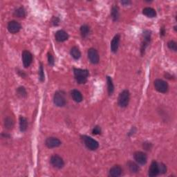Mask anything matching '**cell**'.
Masks as SVG:
<instances>
[{
  "instance_id": "obj_1",
  "label": "cell",
  "mask_w": 177,
  "mask_h": 177,
  "mask_svg": "<svg viewBox=\"0 0 177 177\" xmlns=\"http://www.w3.org/2000/svg\"><path fill=\"white\" fill-rule=\"evenodd\" d=\"M73 72L75 80L78 84H85L87 83V77L88 76V71L82 69H73Z\"/></svg>"
},
{
  "instance_id": "obj_2",
  "label": "cell",
  "mask_w": 177,
  "mask_h": 177,
  "mask_svg": "<svg viewBox=\"0 0 177 177\" xmlns=\"http://www.w3.org/2000/svg\"><path fill=\"white\" fill-rule=\"evenodd\" d=\"M82 139L85 143V146L90 150H96L98 148L99 144L96 140L92 139L91 137L88 136H82Z\"/></svg>"
},
{
  "instance_id": "obj_3",
  "label": "cell",
  "mask_w": 177,
  "mask_h": 177,
  "mask_svg": "<svg viewBox=\"0 0 177 177\" xmlns=\"http://www.w3.org/2000/svg\"><path fill=\"white\" fill-rule=\"evenodd\" d=\"M130 94L128 90H123L118 96V105L121 107H126L129 105Z\"/></svg>"
},
{
  "instance_id": "obj_4",
  "label": "cell",
  "mask_w": 177,
  "mask_h": 177,
  "mask_svg": "<svg viewBox=\"0 0 177 177\" xmlns=\"http://www.w3.org/2000/svg\"><path fill=\"white\" fill-rule=\"evenodd\" d=\"M53 102L56 106L64 107L66 105V100L64 92L57 91L55 93L53 96Z\"/></svg>"
},
{
  "instance_id": "obj_5",
  "label": "cell",
  "mask_w": 177,
  "mask_h": 177,
  "mask_svg": "<svg viewBox=\"0 0 177 177\" xmlns=\"http://www.w3.org/2000/svg\"><path fill=\"white\" fill-rule=\"evenodd\" d=\"M154 85L156 91H158L160 93H163V94H165V93L167 92L168 88H169L167 83L165 81L161 79L156 80L154 82Z\"/></svg>"
},
{
  "instance_id": "obj_6",
  "label": "cell",
  "mask_w": 177,
  "mask_h": 177,
  "mask_svg": "<svg viewBox=\"0 0 177 177\" xmlns=\"http://www.w3.org/2000/svg\"><path fill=\"white\" fill-rule=\"evenodd\" d=\"M88 55V58L89 60L91 63L96 64L99 62V60H100V58H99V54L97 51L96 49L94 48H91L88 50L87 52Z\"/></svg>"
},
{
  "instance_id": "obj_7",
  "label": "cell",
  "mask_w": 177,
  "mask_h": 177,
  "mask_svg": "<svg viewBox=\"0 0 177 177\" xmlns=\"http://www.w3.org/2000/svg\"><path fill=\"white\" fill-rule=\"evenodd\" d=\"M51 163L54 167L57 168V169H61L64 167V162L62 159V157H60L58 155H53L51 157Z\"/></svg>"
},
{
  "instance_id": "obj_8",
  "label": "cell",
  "mask_w": 177,
  "mask_h": 177,
  "mask_svg": "<svg viewBox=\"0 0 177 177\" xmlns=\"http://www.w3.org/2000/svg\"><path fill=\"white\" fill-rule=\"evenodd\" d=\"M22 61L24 67L28 68L33 61V55L29 51H24L22 53Z\"/></svg>"
},
{
  "instance_id": "obj_9",
  "label": "cell",
  "mask_w": 177,
  "mask_h": 177,
  "mask_svg": "<svg viewBox=\"0 0 177 177\" xmlns=\"http://www.w3.org/2000/svg\"><path fill=\"white\" fill-rule=\"evenodd\" d=\"M133 157H134V159L136 161V163L140 164V165H145L147 163V161H148V156H147L146 154L142 152H135Z\"/></svg>"
},
{
  "instance_id": "obj_10",
  "label": "cell",
  "mask_w": 177,
  "mask_h": 177,
  "mask_svg": "<svg viewBox=\"0 0 177 177\" xmlns=\"http://www.w3.org/2000/svg\"><path fill=\"white\" fill-rule=\"evenodd\" d=\"M45 145L48 148H55L60 146L61 141L57 138L49 137L45 141Z\"/></svg>"
},
{
  "instance_id": "obj_11",
  "label": "cell",
  "mask_w": 177,
  "mask_h": 177,
  "mask_svg": "<svg viewBox=\"0 0 177 177\" xmlns=\"http://www.w3.org/2000/svg\"><path fill=\"white\" fill-rule=\"evenodd\" d=\"M8 30L10 33H17L21 30V25L16 21H11L8 24Z\"/></svg>"
},
{
  "instance_id": "obj_12",
  "label": "cell",
  "mask_w": 177,
  "mask_h": 177,
  "mask_svg": "<svg viewBox=\"0 0 177 177\" xmlns=\"http://www.w3.org/2000/svg\"><path fill=\"white\" fill-rule=\"evenodd\" d=\"M159 174V165L156 161H154L151 164L150 168H149L148 175L150 176L154 177L156 176Z\"/></svg>"
},
{
  "instance_id": "obj_13",
  "label": "cell",
  "mask_w": 177,
  "mask_h": 177,
  "mask_svg": "<svg viewBox=\"0 0 177 177\" xmlns=\"http://www.w3.org/2000/svg\"><path fill=\"white\" fill-rule=\"evenodd\" d=\"M143 42L142 43L141 45V53L142 55L143 54L145 50L146 47L148 46L149 43L150 42V39H151V33L150 31H145L143 33Z\"/></svg>"
},
{
  "instance_id": "obj_14",
  "label": "cell",
  "mask_w": 177,
  "mask_h": 177,
  "mask_svg": "<svg viewBox=\"0 0 177 177\" xmlns=\"http://www.w3.org/2000/svg\"><path fill=\"white\" fill-rule=\"evenodd\" d=\"M120 36L119 34H117L114 36V38L112 39L111 42V51L113 53H116L117 52L118 46H119V42H120Z\"/></svg>"
},
{
  "instance_id": "obj_15",
  "label": "cell",
  "mask_w": 177,
  "mask_h": 177,
  "mask_svg": "<svg viewBox=\"0 0 177 177\" xmlns=\"http://www.w3.org/2000/svg\"><path fill=\"white\" fill-rule=\"evenodd\" d=\"M55 37L56 40L60 42H64V41L67 40L69 38L68 33L66 31H63V30H60V31L56 32Z\"/></svg>"
},
{
  "instance_id": "obj_16",
  "label": "cell",
  "mask_w": 177,
  "mask_h": 177,
  "mask_svg": "<svg viewBox=\"0 0 177 177\" xmlns=\"http://www.w3.org/2000/svg\"><path fill=\"white\" fill-rule=\"evenodd\" d=\"M122 170L119 165H114L109 170V175L111 177H118L122 175Z\"/></svg>"
},
{
  "instance_id": "obj_17",
  "label": "cell",
  "mask_w": 177,
  "mask_h": 177,
  "mask_svg": "<svg viewBox=\"0 0 177 177\" xmlns=\"http://www.w3.org/2000/svg\"><path fill=\"white\" fill-rule=\"evenodd\" d=\"M71 95L73 100L75 101L76 103H80L83 101V95L78 90L73 89L71 91Z\"/></svg>"
},
{
  "instance_id": "obj_18",
  "label": "cell",
  "mask_w": 177,
  "mask_h": 177,
  "mask_svg": "<svg viewBox=\"0 0 177 177\" xmlns=\"http://www.w3.org/2000/svg\"><path fill=\"white\" fill-rule=\"evenodd\" d=\"M142 13L148 18H155L156 16V12L154 8L146 7L142 10Z\"/></svg>"
},
{
  "instance_id": "obj_19",
  "label": "cell",
  "mask_w": 177,
  "mask_h": 177,
  "mask_svg": "<svg viewBox=\"0 0 177 177\" xmlns=\"http://www.w3.org/2000/svg\"><path fill=\"white\" fill-rule=\"evenodd\" d=\"M28 128V121L27 119L23 116H20L19 117V129L20 131L22 132L27 131Z\"/></svg>"
},
{
  "instance_id": "obj_20",
  "label": "cell",
  "mask_w": 177,
  "mask_h": 177,
  "mask_svg": "<svg viewBox=\"0 0 177 177\" xmlns=\"http://www.w3.org/2000/svg\"><path fill=\"white\" fill-rule=\"evenodd\" d=\"M71 55L74 58L75 60H78L81 56V52L77 46H73L71 49L70 51Z\"/></svg>"
},
{
  "instance_id": "obj_21",
  "label": "cell",
  "mask_w": 177,
  "mask_h": 177,
  "mask_svg": "<svg viewBox=\"0 0 177 177\" xmlns=\"http://www.w3.org/2000/svg\"><path fill=\"white\" fill-rule=\"evenodd\" d=\"M127 166H128L129 171L131 173H137L139 171V167L136 163H133L132 161H129L127 163Z\"/></svg>"
},
{
  "instance_id": "obj_22",
  "label": "cell",
  "mask_w": 177,
  "mask_h": 177,
  "mask_svg": "<svg viewBox=\"0 0 177 177\" xmlns=\"http://www.w3.org/2000/svg\"><path fill=\"white\" fill-rule=\"evenodd\" d=\"M107 90L109 95H111L114 91V85L113 83L111 77L109 76L107 77Z\"/></svg>"
},
{
  "instance_id": "obj_23",
  "label": "cell",
  "mask_w": 177,
  "mask_h": 177,
  "mask_svg": "<svg viewBox=\"0 0 177 177\" xmlns=\"http://www.w3.org/2000/svg\"><path fill=\"white\" fill-rule=\"evenodd\" d=\"M111 15L114 21H117L118 18H119V10H118V8L116 6L112 7Z\"/></svg>"
},
{
  "instance_id": "obj_24",
  "label": "cell",
  "mask_w": 177,
  "mask_h": 177,
  "mask_svg": "<svg viewBox=\"0 0 177 177\" xmlns=\"http://www.w3.org/2000/svg\"><path fill=\"white\" fill-rule=\"evenodd\" d=\"M89 32H90V29L87 25L82 26L80 28V33H81V35L83 38H87V37L88 35V34H89Z\"/></svg>"
},
{
  "instance_id": "obj_25",
  "label": "cell",
  "mask_w": 177,
  "mask_h": 177,
  "mask_svg": "<svg viewBox=\"0 0 177 177\" xmlns=\"http://www.w3.org/2000/svg\"><path fill=\"white\" fill-rule=\"evenodd\" d=\"M14 15L15 17H18V18H24L26 16V12L24 8L23 7H19L18 9L15 10V11L14 12Z\"/></svg>"
},
{
  "instance_id": "obj_26",
  "label": "cell",
  "mask_w": 177,
  "mask_h": 177,
  "mask_svg": "<svg viewBox=\"0 0 177 177\" xmlns=\"http://www.w3.org/2000/svg\"><path fill=\"white\" fill-rule=\"evenodd\" d=\"M17 94L18 96L21 98H24L27 96V91H26L25 88L24 87H20L17 89Z\"/></svg>"
},
{
  "instance_id": "obj_27",
  "label": "cell",
  "mask_w": 177,
  "mask_h": 177,
  "mask_svg": "<svg viewBox=\"0 0 177 177\" xmlns=\"http://www.w3.org/2000/svg\"><path fill=\"white\" fill-rule=\"evenodd\" d=\"M4 125H5L6 129H11L13 127V120L10 118H6L5 119V122H4Z\"/></svg>"
},
{
  "instance_id": "obj_28",
  "label": "cell",
  "mask_w": 177,
  "mask_h": 177,
  "mask_svg": "<svg viewBox=\"0 0 177 177\" xmlns=\"http://www.w3.org/2000/svg\"><path fill=\"white\" fill-rule=\"evenodd\" d=\"M167 46L170 50H172L174 51H176L177 50V46L176 43L173 40H170L167 43Z\"/></svg>"
},
{
  "instance_id": "obj_29",
  "label": "cell",
  "mask_w": 177,
  "mask_h": 177,
  "mask_svg": "<svg viewBox=\"0 0 177 177\" xmlns=\"http://www.w3.org/2000/svg\"><path fill=\"white\" fill-rule=\"evenodd\" d=\"M39 76H40V80L41 82L44 81V69H43V65L42 63H40V69H39Z\"/></svg>"
},
{
  "instance_id": "obj_30",
  "label": "cell",
  "mask_w": 177,
  "mask_h": 177,
  "mask_svg": "<svg viewBox=\"0 0 177 177\" xmlns=\"http://www.w3.org/2000/svg\"><path fill=\"white\" fill-rule=\"evenodd\" d=\"M159 169V174H165L167 172V167L166 165L163 163H158Z\"/></svg>"
},
{
  "instance_id": "obj_31",
  "label": "cell",
  "mask_w": 177,
  "mask_h": 177,
  "mask_svg": "<svg viewBox=\"0 0 177 177\" xmlns=\"http://www.w3.org/2000/svg\"><path fill=\"white\" fill-rule=\"evenodd\" d=\"M48 62L50 66H53L54 63H55V60H54V57L52 54L50 52L48 53Z\"/></svg>"
},
{
  "instance_id": "obj_32",
  "label": "cell",
  "mask_w": 177,
  "mask_h": 177,
  "mask_svg": "<svg viewBox=\"0 0 177 177\" xmlns=\"http://www.w3.org/2000/svg\"><path fill=\"white\" fill-rule=\"evenodd\" d=\"M92 133H93V134H94V135L100 134V133H101V128L98 126H96L94 129H93Z\"/></svg>"
},
{
  "instance_id": "obj_33",
  "label": "cell",
  "mask_w": 177,
  "mask_h": 177,
  "mask_svg": "<svg viewBox=\"0 0 177 177\" xmlns=\"http://www.w3.org/2000/svg\"><path fill=\"white\" fill-rule=\"evenodd\" d=\"M143 148L145 150H150L152 148V143L150 142H145L143 143Z\"/></svg>"
},
{
  "instance_id": "obj_34",
  "label": "cell",
  "mask_w": 177,
  "mask_h": 177,
  "mask_svg": "<svg viewBox=\"0 0 177 177\" xmlns=\"http://www.w3.org/2000/svg\"><path fill=\"white\" fill-rule=\"evenodd\" d=\"M59 22H60V20L58 18H56V17H54L52 19V23L53 24L54 26H58L59 24Z\"/></svg>"
},
{
  "instance_id": "obj_35",
  "label": "cell",
  "mask_w": 177,
  "mask_h": 177,
  "mask_svg": "<svg viewBox=\"0 0 177 177\" xmlns=\"http://www.w3.org/2000/svg\"><path fill=\"white\" fill-rule=\"evenodd\" d=\"M121 4H123V5H125V6H126V5H129V4H130L131 1H122Z\"/></svg>"
},
{
  "instance_id": "obj_36",
  "label": "cell",
  "mask_w": 177,
  "mask_h": 177,
  "mask_svg": "<svg viewBox=\"0 0 177 177\" xmlns=\"http://www.w3.org/2000/svg\"><path fill=\"white\" fill-rule=\"evenodd\" d=\"M165 29H164V28L163 27L161 29V36H163L164 35H165Z\"/></svg>"
}]
</instances>
